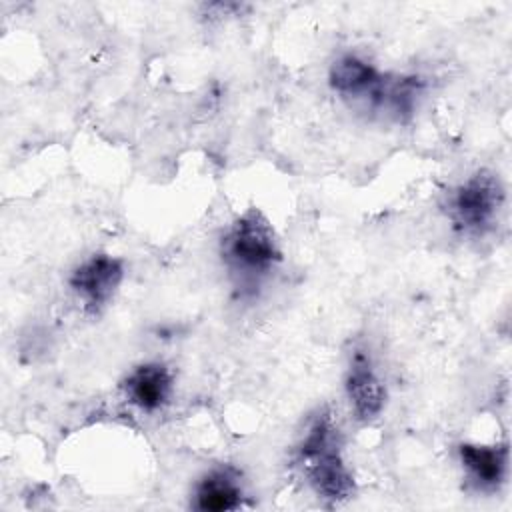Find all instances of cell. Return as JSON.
Returning a JSON list of instances; mask_svg holds the SVG:
<instances>
[{"label":"cell","mask_w":512,"mask_h":512,"mask_svg":"<svg viewBox=\"0 0 512 512\" xmlns=\"http://www.w3.org/2000/svg\"><path fill=\"white\" fill-rule=\"evenodd\" d=\"M344 388L350 408L360 422H370L384 410L386 388L374 372L370 356L360 348L350 358Z\"/></svg>","instance_id":"cell-5"},{"label":"cell","mask_w":512,"mask_h":512,"mask_svg":"<svg viewBox=\"0 0 512 512\" xmlns=\"http://www.w3.org/2000/svg\"><path fill=\"white\" fill-rule=\"evenodd\" d=\"M192 496V508L202 512L238 510L244 502L240 474L232 466L212 468L196 482Z\"/></svg>","instance_id":"cell-9"},{"label":"cell","mask_w":512,"mask_h":512,"mask_svg":"<svg viewBox=\"0 0 512 512\" xmlns=\"http://www.w3.org/2000/svg\"><path fill=\"white\" fill-rule=\"evenodd\" d=\"M126 400L142 412L162 410L174 392L172 370L162 362H142L122 380Z\"/></svg>","instance_id":"cell-6"},{"label":"cell","mask_w":512,"mask_h":512,"mask_svg":"<svg viewBox=\"0 0 512 512\" xmlns=\"http://www.w3.org/2000/svg\"><path fill=\"white\" fill-rule=\"evenodd\" d=\"M458 458L468 480L482 492H494L508 474L506 444L464 442L458 446Z\"/></svg>","instance_id":"cell-8"},{"label":"cell","mask_w":512,"mask_h":512,"mask_svg":"<svg viewBox=\"0 0 512 512\" xmlns=\"http://www.w3.org/2000/svg\"><path fill=\"white\" fill-rule=\"evenodd\" d=\"M296 462L316 496L330 506L348 502L354 496V476L342 458V434L328 408L318 410L308 420L306 432L296 446Z\"/></svg>","instance_id":"cell-1"},{"label":"cell","mask_w":512,"mask_h":512,"mask_svg":"<svg viewBox=\"0 0 512 512\" xmlns=\"http://www.w3.org/2000/svg\"><path fill=\"white\" fill-rule=\"evenodd\" d=\"M220 258L240 284L256 286L282 260V250L268 218L250 208L226 228Z\"/></svg>","instance_id":"cell-2"},{"label":"cell","mask_w":512,"mask_h":512,"mask_svg":"<svg viewBox=\"0 0 512 512\" xmlns=\"http://www.w3.org/2000/svg\"><path fill=\"white\" fill-rule=\"evenodd\" d=\"M124 280V262L98 252L82 260L68 276V286L88 314H100Z\"/></svg>","instance_id":"cell-4"},{"label":"cell","mask_w":512,"mask_h":512,"mask_svg":"<svg viewBox=\"0 0 512 512\" xmlns=\"http://www.w3.org/2000/svg\"><path fill=\"white\" fill-rule=\"evenodd\" d=\"M380 76L382 72L362 56L342 54L330 64L328 84L342 100H348L352 106L360 108L378 84Z\"/></svg>","instance_id":"cell-7"},{"label":"cell","mask_w":512,"mask_h":512,"mask_svg":"<svg viewBox=\"0 0 512 512\" xmlns=\"http://www.w3.org/2000/svg\"><path fill=\"white\" fill-rule=\"evenodd\" d=\"M504 204V186L490 170H478L446 196V214L464 236H484L492 230Z\"/></svg>","instance_id":"cell-3"}]
</instances>
